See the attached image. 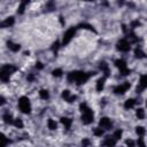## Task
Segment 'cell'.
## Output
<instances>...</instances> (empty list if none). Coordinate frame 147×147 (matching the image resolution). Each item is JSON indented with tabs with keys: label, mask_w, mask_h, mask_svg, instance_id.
<instances>
[{
	"label": "cell",
	"mask_w": 147,
	"mask_h": 147,
	"mask_svg": "<svg viewBox=\"0 0 147 147\" xmlns=\"http://www.w3.org/2000/svg\"><path fill=\"white\" fill-rule=\"evenodd\" d=\"M61 123L64 125L65 130H69L71 127V125H72V119L69 118V117H62L61 118Z\"/></svg>",
	"instance_id": "2e32d148"
},
{
	"label": "cell",
	"mask_w": 147,
	"mask_h": 147,
	"mask_svg": "<svg viewBox=\"0 0 147 147\" xmlns=\"http://www.w3.org/2000/svg\"><path fill=\"white\" fill-rule=\"evenodd\" d=\"M62 98H63L67 102H74V101L76 100V95L71 94L70 91H68V90H64V91L62 92Z\"/></svg>",
	"instance_id": "7c38bea8"
},
{
	"label": "cell",
	"mask_w": 147,
	"mask_h": 147,
	"mask_svg": "<svg viewBox=\"0 0 147 147\" xmlns=\"http://www.w3.org/2000/svg\"><path fill=\"white\" fill-rule=\"evenodd\" d=\"M17 70V67L13 65V64H3L1 67L0 70V79L2 83H7L9 80V77L13 72H15Z\"/></svg>",
	"instance_id": "3957f363"
},
{
	"label": "cell",
	"mask_w": 147,
	"mask_h": 147,
	"mask_svg": "<svg viewBox=\"0 0 147 147\" xmlns=\"http://www.w3.org/2000/svg\"><path fill=\"white\" fill-rule=\"evenodd\" d=\"M122 133H123V131H122L121 129H117V130H116V131L113 133V136H114V137H115L117 140H119V139H121V137H122Z\"/></svg>",
	"instance_id": "4dcf8cb0"
},
{
	"label": "cell",
	"mask_w": 147,
	"mask_h": 147,
	"mask_svg": "<svg viewBox=\"0 0 147 147\" xmlns=\"http://www.w3.org/2000/svg\"><path fill=\"white\" fill-rule=\"evenodd\" d=\"M134 55H136V57H138V59H142V57L146 56L145 52H144V51L141 49V47H139V46L136 47V49H134Z\"/></svg>",
	"instance_id": "d6986e66"
},
{
	"label": "cell",
	"mask_w": 147,
	"mask_h": 147,
	"mask_svg": "<svg viewBox=\"0 0 147 147\" xmlns=\"http://www.w3.org/2000/svg\"><path fill=\"white\" fill-rule=\"evenodd\" d=\"M39 96L42 99V100H47L49 98V93L47 90H40L39 91Z\"/></svg>",
	"instance_id": "cb8c5ba5"
},
{
	"label": "cell",
	"mask_w": 147,
	"mask_h": 147,
	"mask_svg": "<svg viewBox=\"0 0 147 147\" xmlns=\"http://www.w3.org/2000/svg\"><path fill=\"white\" fill-rule=\"evenodd\" d=\"M33 79H34V76H33L32 74H30V75L28 76V80H29V82H32Z\"/></svg>",
	"instance_id": "d590c367"
},
{
	"label": "cell",
	"mask_w": 147,
	"mask_h": 147,
	"mask_svg": "<svg viewBox=\"0 0 147 147\" xmlns=\"http://www.w3.org/2000/svg\"><path fill=\"white\" fill-rule=\"evenodd\" d=\"M14 125H15L16 127H18V129H22V127H23V122H22V119H21V118H15Z\"/></svg>",
	"instance_id": "f1b7e54d"
},
{
	"label": "cell",
	"mask_w": 147,
	"mask_h": 147,
	"mask_svg": "<svg viewBox=\"0 0 147 147\" xmlns=\"http://www.w3.org/2000/svg\"><path fill=\"white\" fill-rule=\"evenodd\" d=\"M137 145H138V147H146V144H145L142 137H139V138H138V140H137Z\"/></svg>",
	"instance_id": "d6a6232c"
},
{
	"label": "cell",
	"mask_w": 147,
	"mask_h": 147,
	"mask_svg": "<svg viewBox=\"0 0 147 147\" xmlns=\"http://www.w3.org/2000/svg\"><path fill=\"white\" fill-rule=\"evenodd\" d=\"M100 69H101V71L103 72V76H105L106 78L110 76V68H109V65H108L106 62H101V63H100Z\"/></svg>",
	"instance_id": "5bb4252c"
},
{
	"label": "cell",
	"mask_w": 147,
	"mask_h": 147,
	"mask_svg": "<svg viewBox=\"0 0 147 147\" xmlns=\"http://www.w3.org/2000/svg\"><path fill=\"white\" fill-rule=\"evenodd\" d=\"M125 145L127 146V147H136V142H134V140H132V139H126L125 140Z\"/></svg>",
	"instance_id": "1f68e13d"
},
{
	"label": "cell",
	"mask_w": 147,
	"mask_h": 147,
	"mask_svg": "<svg viewBox=\"0 0 147 147\" xmlns=\"http://www.w3.org/2000/svg\"><path fill=\"white\" fill-rule=\"evenodd\" d=\"M136 133L139 136V137H144L145 133H146V130L144 126H137L136 127Z\"/></svg>",
	"instance_id": "d4e9b609"
},
{
	"label": "cell",
	"mask_w": 147,
	"mask_h": 147,
	"mask_svg": "<svg viewBox=\"0 0 147 147\" xmlns=\"http://www.w3.org/2000/svg\"><path fill=\"white\" fill-rule=\"evenodd\" d=\"M91 146V140L88 138H83L82 140V147H90Z\"/></svg>",
	"instance_id": "f546056e"
},
{
	"label": "cell",
	"mask_w": 147,
	"mask_h": 147,
	"mask_svg": "<svg viewBox=\"0 0 147 147\" xmlns=\"http://www.w3.org/2000/svg\"><path fill=\"white\" fill-rule=\"evenodd\" d=\"M146 107H147V101H146Z\"/></svg>",
	"instance_id": "8d00e7d4"
},
{
	"label": "cell",
	"mask_w": 147,
	"mask_h": 147,
	"mask_svg": "<svg viewBox=\"0 0 147 147\" xmlns=\"http://www.w3.org/2000/svg\"><path fill=\"white\" fill-rule=\"evenodd\" d=\"M9 142H10V140H9L5 134H2V137H1V145H0V146H1V147H6Z\"/></svg>",
	"instance_id": "4316f807"
},
{
	"label": "cell",
	"mask_w": 147,
	"mask_h": 147,
	"mask_svg": "<svg viewBox=\"0 0 147 147\" xmlns=\"http://www.w3.org/2000/svg\"><path fill=\"white\" fill-rule=\"evenodd\" d=\"M91 75H93V74H87L84 71H71L68 74L67 80L69 83H75L77 85H80V84L86 83Z\"/></svg>",
	"instance_id": "6da1fadb"
},
{
	"label": "cell",
	"mask_w": 147,
	"mask_h": 147,
	"mask_svg": "<svg viewBox=\"0 0 147 147\" xmlns=\"http://www.w3.org/2000/svg\"><path fill=\"white\" fill-rule=\"evenodd\" d=\"M52 74H53V76H54V77H61V76H62V74H63V71H62V69L57 68V69H54V70L52 71Z\"/></svg>",
	"instance_id": "83f0119b"
},
{
	"label": "cell",
	"mask_w": 147,
	"mask_h": 147,
	"mask_svg": "<svg viewBox=\"0 0 147 147\" xmlns=\"http://www.w3.org/2000/svg\"><path fill=\"white\" fill-rule=\"evenodd\" d=\"M103 132H105V130H102L101 127H95V129H93V134H94L95 137H101V136L103 134Z\"/></svg>",
	"instance_id": "484cf974"
},
{
	"label": "cell",
	"mask_w": 147,
	"mask_h": 147,
	"mask_svg": "<svg viewBox=\"0 0 147 147\" xmlns=\"http://www.w3.org/2000/svg\"><path fill=\"white\" fill-rule=\"evenodd\" d=\"M139 25H140V22H139L138 20H136V21H132V22H131V24H130L131 29H136V28H138Z\"/></svg>",
	"instance_id": "836d02e7"
},
{
	"label": "cell",
	"mask_w": 147,
	"mask_h": 147,
	"mask_svg": "<svg viewBox=\"0 0 147 147\" xmlns=\"http://www.w3.org/2000/svg\"><path fill=\"white\" fill-rule=\"evenodd\" d=\"M130 45H131V44H130V41H129L126 38H122V39H119V40L117 41V44H116V48H117L119 52H124V53H126V52H129L130 48H131Z\"/></svg>",
	"instance_id": "52a82bcc"
},
{
	"label": "cell",
	"mask_w": 147,
	"mask_h": 147,
	"mask_svg": "<svg viewBox=\"0 0 147 147\" xmlns=\"http://www.w3.org/2000/svg\"><path fill=\"white\" fill-rule=\"evenodd\" d=\"M79 109L82 111V122L85 124V125H88L93 122V118H94V114H93V110L85 103V102H82L79 105Z\"/></svg>",
	"instance_id": "7a4b0ae2"
},
{
	"label": "cell",
	"mask_w": 147,
	"mask_h": 147,
	"mask_svg": "<svg viewBox=\"0 0 147 147\" xmlns=\"http://www.w3.org/2000/svg\"><path fill=\"white\" fill-rule=\"evenodd\" d=\"M76 31H77V26H71V28H69L65 32H64V34H63V38H62V44L63 45H67V44H69V41L74 38V36H75V33H76Z\"/></svg>",
	"instance_id": "8992f818"
},
{
	"label": "cell",
	"mask_w": 147,
	"mask_h": 147,
	"mask_svg": "<svg viewBox=\"0 0 147 147\" xmlns=\"http://www.w3.org/2000/svg\"><path fill=\"white\" fill-rule=\"evenodd\" d=\"M47 126H48V129H49V130H56L57 124H56V122H55L54 119L49 118V119L47 121Z\"/></svg>",
	"instance_id": "7402d4cb"
},
{
	"label": "cell",
	"mask_w": 147,
	"mask_h": 147,
	"mask_svg": "<svg viewBox=\"0 0 147 147\" xmlns=\"http://www.w3.org/2000/svg\"><path fill=\"white\" fill-rule=\"evenodd\" d=\"M105 82H106V77H105V76L98 79V82H96V86H95V88H96L98 92H101V91L103 90V87H105Z\"/></svg>",
	"instance_id": "9a60e30c"
},
{
	"label": "cell",
	"mask_w": 147,
	"mask_h": 147,
	"mask_svg": "<svg viewBox=\"0 0 147 147\" xmlns=\"http://www.w3.org/2000/svg\"><path fill=\"white\" fill-rule=\"evenodd\" d=\"M7 45H8V48H9L11 52H18V51H20V48H21V46H20L18 44L13 42V41H8V42H7Z\"/></svg>",
	"instance_id": "e0dca14e"
},
{
	"label": "cell",
	"mask_w": 147,
	"mask_h": 147,
	"mask_svg": "<svg viewBox=\"0 0 147 147\" xmlns=\"http://www.w3.org/2000/svg\"><path fill=\"white\" fill-rule=\"evenodd\" d=\"M145 88H147V74L140 76V79H139V87H137V91L141 92V91L145 90Z\"/></svg>",
	"instance_id": "8fae6325"
},
{
	"label": "cell",
	"mask_w": 147,
	"mask_h": 147,
	"mask_svg": "<svg viewBox=\"0 0 147 147\" xmlns=\"http://www.w3.org/2000/svg\"><path fill=\"white\" fill-rule=\"evenodd\" d=\"M28 1H23V2H21L20 3V6H18V9H17V13L18 14H23L24 13V10H25V8H26V6H28Z\"/></svg>",
	"instance_id": "603a6c76"
},
{
	"label": "cell",
	"mask_w": 147,
	"mask_h": 147,
	"mask_svg": "<svg viewBox=\"0 0 147 147\" xmlns=\"http://www.w3.org/2000/svg\"><path fill=\"white\" fill-rule=\"evenodd\" d=\"M2 119H3L7 124H14V121H15V119H13V116H11L9 113H5L3 116H2Z\"/></svg>",
	"instance_id": "ffe728a7"
},
{
	"label": "cell",
	"mask_w": 147,
	"mask_h": 147,
	"mask_svg": "<svg viewBox=\"0 0 147 147\" xmlns=\"http://www.w3.org/2000/svg\"><path fill=\"white\" fill-rule=\"evenodd\" d=\"M14 22H15V18H14L13 16H10V17L5 18V20L1 22L0 26H1V28H9V26H11V25L14 24Z\"/></svg>",
	"instance_id": "4fadbf2b"
},
{
	"label": "cell",
	"mask_w": 147,
	"mask_h": 147,
	"mask_svg": "<svg viewBox=\"0 0 147 147\" xmlns=\"http://www.w3.org/2000/svg\"><path fill=\"white\" fill-rule=\"evenodd\" d=\"M136 116L138 119H144L145 118V110L142 108H138L136 110Z\"/></svg>",
	"instance_id": "44dd1931"
},
{
	"label": "cell",
	"mask_w": 147,
	"mask_h": 147,
	"mask_svg": "<svg viewBox=\"0 0 147 147\" xmlns=\"http://www.w3.org/2000/svg\"><path fill=\"white\" fill-rule=\"evenodd\" d=\"M36 68H37V69H42L44 65H42L41 62H37V63H36Z\"/></svg>",
	"instance_id": "e575fe53"
},
{
	"label": "cell",
	"mask_w": 147,
	"mask_h": 147,
	"mask_svg": "<svg viewBox=\"0 0 147 147\" xmlns=\"http://www.w3.org/2000/svg\"><path fill=\"white\" fill-rule=\"evenodd\" d=\"M130 87H131L130 82H124L123 84H119L114 88V93L115 94H124L127 90H130Z\"/></svg>",
	"instance_id": "ba28073f"
},
{
	"label": "cell",
	"mask_w": 147,
	"mask_h": 147,
	"mask_svg": "<svg viewBox=\"0 0 147 147\" xmlns=\"http://www.w3.org/2000/svg\"><path fill=\"white\" fill-rule=\"evenodd\" d=\"M113 126V123L110 121V118L108 117H102L99 121V127H101L102 130H110Z\"/></svg>",
	"instance_id": "9c48e42d"
},
{
	"label": "cell",
	"mask_w": 147,
	"mask_h": 147,
	"mask_svg": "<svg viewBox=\"0 0 147 147\" xmlns=\"http://www.w3.org/2000/svg\"><path fill=\"white\" fill-rule=\"evenodd\" d=\"M136 103H137V101L134 99H127L124 102V108L125 109H131V108H133L136 106Z\"/></svg>",
	"instance_id": "ac0fdd59"
},
{
	"label": "cell",
	"mask_w": 147,
	"mask_h": 147,
	"mask_svg": "<svg viewBox=\"0 0 147 147\" xmlns=\"http://www.w3.org/2000/svg\"><path fill=\"white\" fill-rule=\"evenodd\" d=\"M18 108L23 114H30L31 111V103L28 96H21L18 99Z\"/></svg>",
	"instance_id": "277c9868"
},
{
	"label": "cell",
	"mask_w": 147,
	"mask_h": 147,
	"mask_svg": "<svg viewBox=\"0 0 147 147\" xmlns=\"http://www.w3.org/2000/svg\"><path fill=\"white\" fill-rule=\"evenodd\" d=\"M115 65L119 69V72H121L123 76H127V75H130V69L127 68L126 62H125L124 60H122V59H117V60H115Z\"/></svg>",
	"instance_id": "5b68a950"
},
{
	"label": "cell",
	"mask_w": 147,
	"mask_h": 147,
	"mask_svg": "<svg viewBox=\"0 0 147 147\" xmlns=\"http://www.w3.org/2000/svg\"><path fill=\"white\" fill-rule=\"evenodd\" d=\"M116 142H117V139L111 134V136H107V137L105 138L102 145H103L105 147H115Z\"/></svg>",
	"instance_id": "30bf717a"
}]
</instances>
